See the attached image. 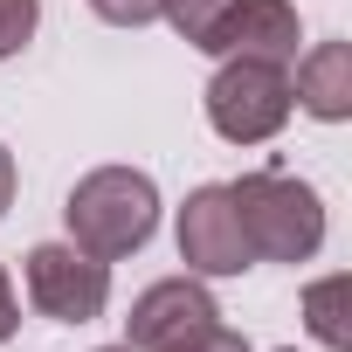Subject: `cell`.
<instances>
[{
	"instance_id": "1",
	"label": "cell",
	"mask_w": 352,
	"mask_h": 352,
	"mask_svg": "<svg viewBox=\"0 0 352 352\" xmlns=\"http://www.w3.org/2000/svg\"><path fill=\"white\" fill-rule=\"evenodd\" d=\"M63 228L76 249H90L97 263H124L152 242L159 228V187L138 166H97L69 187L63 201Z\"/></svg>"
},
{
	"instance_id": "2",
	"label": "cell",
	"mask_w": 352,
	"mask_h": 352,
	"mask_svg": "<svg viewBox=\"0 0 352 352\" xmlns=\"http://www.w3.org/2000/svg\"><path fill=\"white\" fill-rule=\"evenodd\" d=\"M228 194H235L256 263H311L324 249V201L311 180H297L283 166H256L242 180H228Z\"/></svg>"
},
{
	"instance_id": "3",
	"label": "cell",
	"mask_w": 352,
	"mask_h": 352,
	"mask_svg": "<svg viewBox=\"0 0 352 352\" xmlns=\"http://www.w3.org/2000/svg\"><path fill=\"white\" fill-rule=\"evenodd\" d=\"M201 111L214 124V138L228 145H263L290 124V69L283 63H256V56H221L208 90H201Z\"/></svg>"
},
{
	"instance_id": "4",
	"label": "cell",
	"mask_w": 352,
	"mask_h": 352,
	"mask_svg": "<svg viewBox=\"0 0 352 352\" xmlns=\"http://www.w3.org/2000/svg\"><path fill=\"white\" fill-rule=\"evenodd\" d=\"M21 290L49 324H97L111 311V263L76 242H35L21 256Z\"/></svg>"
},
{
	"instance_id": "5",
	"label": "cell",
	"mask_w": 352,
	"mask_h": 352,
	"mask_svg": "<svg viewBox=\"0 0 352 352\" xmlns=\"http://www.w3.org/2000/svg\"><path fill=\"white\" fill-rule=\"evenodd\" d=\"M173 242H180V263L194 276H242V270H256V249L242 235V214H235L228 180H208V187H194L180 201Z\"/></svg>"
},
{
	"instance_id": "6",
	"label": "cell",
	"mask_w": 352,
	"mask_h": 352,
	"mask_svg": "<svg viewBox=\"0 0 352 352\" xmlns=\"http://www.w3.org/2000/svg\"><path fill=\"white\" fill-rule=\"evenodd\" d=\"M208 324H221V304L214 290L187 270V276H159L131 297V318H124V345L131 352H180L187 338H201Z\"/></svg>"
},
{
	"instance_id": "7",
	"label": "cell",
	"mask_w": 352,
	"mask_h": 352,
	"mask_svg": "<svg viewBox=\"0 0 352 352\" xmlns=\"http://www.w3.org/2000/svg\"><path fill=\"white\" fill-rule=\"evenodd\" d=\"M297 42H304V21H297V0H235V14L214 28V42L201 56H256V63H297Z\"/></svg>"
},
{
	"instance_id": "8",
	"label": "cell",
	"mask_w": 352,
	"mask_h": 352,
	"mask_svg": "<svg viewBox=\"0 0 352 352\" xmlns=\"http://www.w3.org/2000/svg\"><path fill=\"white\" fill-rule=\"evenodd\" d=\"M290 104L311 111L318 124L352 118V42H311L290 63Z\"/></svg>"
},
{
	"instance_id": "9",
	"label": "cell",
	"mask_w": 352,
	"mask_h": 352,
	"mask_svg": "<svg viewBox=\"0 0 352 352\" xmlns=\"http://www.w3.org/2000/svg\"><path fill=\"white\" fill-rule=\"evenodd\" d=\"M304 331H311L324 352H352V276H345V270L304 283Z\"/></svg>"
},
{
	"instance_id": "10",
	"label": "cell",
	"mask_w": 352,
	"mask_h": 352,
	"mask_svg": "<svg viewBox=\"0 0 352 352\" xmlns=\"http://www.w3.org/2000/svg\"><path fill=\"white\" fill-rule=\"evenodd\" d=\"M228 14H235V0H159V21L180 35V42H194V49H208Z\"/></svg>"
},
{
	"instance_id": "11",
	"label": "cell",
	"mask_w": 352,
	"mask_h": 352,
	"mask_svg": "<svg viewBox=\"0 0 352 352\" xmlns=\"http://www.w3.org/2000/svg\"><path fill=\"white\" fill-rule=\"evenodd\" d=\"M42 28V0H0V63H14Z\"/></svg>"
},
{
	"instance_id": "12",
	"label": "cell",
	"mask_w": 352,
	"mask_h": 352,
	"mask_svg": "<svg viewBox=\"0 0 352 352\" xmlns=\"http://www.w3.org/2000/svg\"><path fill=\"white\" fill-rule=\"evenodd\" d=\"M90 14L111 28H152L159 21V0H90Z\"/></svg>"
},
{
	"instance_id": "13",
	"label": "cell",
	"mask_w": 352,
	"mask_h": 352,
	"mask_svg": "<svg viewBox=\"0 0 352 352\" xmlns=\"http://www.w3.org/2000/svg\"><path fill=\"white\" fill-rule=\"evenodd\" d=\"M180 352H249V338H242V331H228V324H208V331H201V338H187Z\"/></svg>"
},
{
	"instance_id": "14",
	"label": "cell",
	"mask_w": 352,
	"mask_h": 352,
	"mask_svg": "<svg viewBox=\"0 0 352 352\" xmlns=\"http://www.w3.org/2000/svg\"><path fill=\"white\" fill-rule=\"evenodd\" d=\"M21 331V297H14V283H8V270H0V345H8Z\"/></svg>"
},
{
	"instance_id": "15",
	"label": "cell",
	"mask_w": 352,
	"mask_h": 352,
	"mask_svg": "<svg viewBox=\"0 0 352 352\" xmlns=\"http://www.w3.org/2000/svg\"><path fill=\"white\" fill-rule=\"evenodd\" d=\"M14 194H21V166H14V152L0 145V214L14 208Z\"/></svg>"
},
{
	"instance_id": "16",
	"label": "cell",
	"mask_w": 352,
	"mask_h": 352,
	"mask_svg": "<svg viewBox=\"0 0 352 352\" xmlns=\"http://www.w3.org/2000/svg\"><path fill=\"white\" fill-rule=\"evenodd\" d=\"M97 352H131V345H97Z\"/></svg>"
},
{
	"instance_id": "17",
	"label": "cell",
	"mask_w": 352,
	"mask_h": 352,
	"mask_svg": "<svg viewBox=\"0 0 352 352\" xmlns=\"http://www.w3.org/2000/svg\"><path fill=\"white\" fill-rule=\"evenodd\" d=\"M283 352H297V345H283Z\"/></svg>"
}]
</instances>
